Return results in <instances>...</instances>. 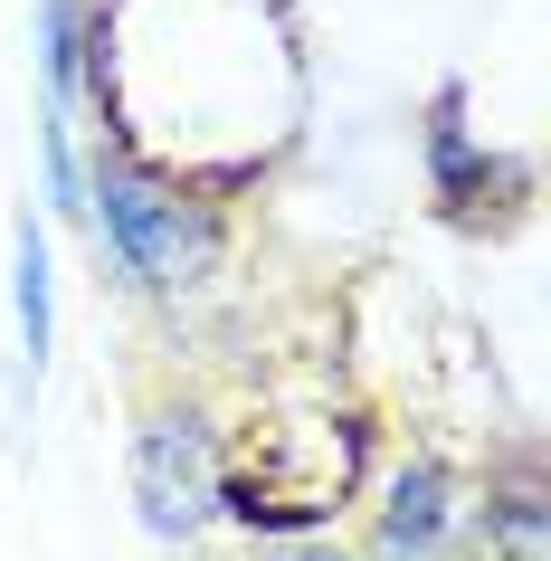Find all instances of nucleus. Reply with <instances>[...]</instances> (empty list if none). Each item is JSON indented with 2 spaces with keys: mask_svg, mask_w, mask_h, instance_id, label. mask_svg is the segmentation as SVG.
I'll return each mask as SVG.
<instances>
[{
  "mask_svg": "<svg viewBox=\"0 0 551 561\" xmlns=\"http://www.w3.org/2000/svg\"><path fill=\"white\" fill-rule=\"evenodd\" d=\"M10 314H20V381L38 390L58 353V229L38 219V201H20L10 219Z\"/></svg>",
  "mask_w": 551,
  "mask_h": 561,
  "instance_id": "6",
  "label": "nucleus"
},
{
  "mask_svg": "<svg viewBox=\"0 0 551 561\" xmlns=\"http://www.w3.org/2000/svg\"><path fill=\"white\" fill-rule=\"evenodd\" d=\"M466 542H475V561H551V495L532 438L485 457V476H466Z\"/></svg>",
  "mask_w": 551,
  "mask_h": 561,
  "instance_id": "4",
  "label": "nucleus"
},
{
  "mask_svg": "<svg viewBox=\"0 0 551 561\" xmlns=\"http://www.w3.org/2000/svg\"><path fill=\"white\" fill-rule=\"evenodd\" d=\"M418 152H428V201L447 209V219H485V209H514L532 181H523V162H504V152L466 124L457 95H437L428 134H418Z\"/></svg>",
  "mask_w": 551,
  "mask_h": 561,
  "instance_id": "5",
  "label": "nucleus"
},
{
  "mask_svg": "<svg viewBox=\"0 0 551 561\" xmlns=\"http://www.w3.org/2000/svg\"><path fill=\"white\" fill-rule=\"evenodd\" d=\"M248 561H352L343 533H305V542H257Z\"/></svg>",
  "mask_w": 551,
  "mask_h": 561,
  "instance_id": "7",
  "label": "nucleus"
},
{
  "mask_svg": "<svg viewBox=\"0 0 551 561\" xmlns=\"http://www.w3.org/2000/svg\"><path fill=\"white\" fill-rule=\"evenodd\" d=\"M219 485H229V438L209 400L191 390H152L134 428H124V495H134V524L162 542V552H200L219 533Z\"/></svg>",
  "mask_w": 551,
  "mask_h": 561,
  "instance_id": "2",
  "label": "nucleus"
},
{
  "mask_svg": "<svg viewBox=\"0 0 551 561\" xmlns=\"http://www.w3.org/2000/svg\"><path fill=\"white\" fill-rule=\"evenodd\" d=\"M352 561H475L466 542V467L447 447H400L361 485Z\"/></svg>",
  "mask_w": 551,
  "mask_h": 561,
  "instance_id": "3",
  "label": "nucleus"
},
{
  "mask_svg": "<svg viewBox=\"0 0 551 561\" xmlns=\"http://www.w3.org/2000/svg\"><path fill=\"white\" fill-rule=\"evenodd\" d=\"M87 238L95 266H115L134 305H191L229 266V201L200 172H172L87 134Z\"/></svg>",
  "mask_w": 551,
  "mask_h": 561,
  "instance_id": "1",
  "label": "nucleus"
}]
</instances>
